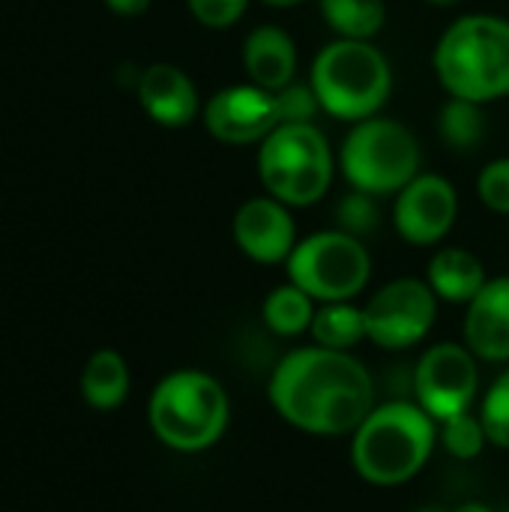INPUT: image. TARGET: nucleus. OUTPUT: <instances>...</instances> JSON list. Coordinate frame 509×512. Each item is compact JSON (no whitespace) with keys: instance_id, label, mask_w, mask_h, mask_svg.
Masks as SVG:
<instances>
[{"instance_id":"aec40b11","label":"nucleus","mask_w":509,"mask_h":512,"mask_svg":"<svg viewBox=\"0 0 509 512\" xmlns=\"http://www.w3.org/2000/svg\"><path fill=\"white\" fill-rule=\"evenodd\" d=\"M315 300L297 288L294 282L288 285H279L273 288L267 297H264V306H261V318L267 324V330H273L276 336H303L309 333L312 327V318H315Z\"/></svg>"},{"instance_id":"7ed1b4c3","label":"nucleus","mask_w":509,"mask_h":512,"mask_svg":"<svg viewBox=\"0 0 509 512\" xmlns=\"http://www.w3.org/2000/svg\"><path fill=\"white\" fill-rule=\"evenodd\" d=\"M432 66L453 99L486 105L509 96V18L462 15L441 33Z\"/></svg>"},{"instance_id":"9d476101","label":"nucleus","mask_w":509,"mask_h":512,"mask_svg":"<svg viewBox=\"0 0 509 512\" xmlns=\"http://www.w3.org/2000/svg\"><path fill=\"white\" fill-rule=\"evenodd\" d=\"M477 390H480V360L468 345L438 342L417 360L414 396L417 405L435 423L471 411Z\"/></svg>"},{"instance_id":"f8f14e48","label":"nucleus","mask_w":509,"mask_h":512,"mask_svg":"<svg viewBox=\"0 0 509 512\" xmlns=\"http://www.w3.org/2000/svg\"><path fill=\"white\" fill-rule=\"evenodd\" d=\"M459 219L456 186L441 174H417L393 204V225L411 246L441 243Z\"/></svg>"},{"instance_id":"0eeeda50","label":"nucleus","mask_w":509,"mask_h":512,"mask_svg":"<svg viewBox=\"0 0 509 512\" xmlns=\"http://www.w3.org/2000/svg\"><path fill=\"white\" fill-rule=\"evenodd\" d=\"M417 135L390 117H369L354 123L339 150V168L351 189L366 195H399L420 174Z\"/></svg>"},{"instance_id":"4be33fe9","label":"nucleus","mask_w":509,"mask_h":512,"mask_svg":"<svg viewBox=\"0 0 509 512\" xmlns=\"http://www.w3.org/2000/svg\"><path fill=\"white\" fill-rule=\"evenodd\" d=\"M441 138L456 147V150H471L474 144H480V138L486 135V114L483 105L468 102V99H453L441 108V120H438Z\"/></svg>"},{"instance_id":"473e14b6","label":"nucleus","mask_w":509,"mask_h":512,"mask_svg":"<svg viewBox=\"0 0 509 512\" xmlns=\"http://www.w3.org/2000/svg\"><path fill=\"white\" fill-rule=\"evenodd\" d=\"M423 512H447V510H423Z\"/></svg>"},{"instance_id":"1a4fd4ad","label":"nucleus","mask_w":509,"mask_h":512,"mask_svg":"<svg viewBox=\"0 0 509 512\" xmlns=\"http://www.w3.org/2000/svg\"><path fill=\"white\" fill-rule=\"evenodd\" d=\"M366 339L381 351H408L420 345L438 321V297L426 279H393L363 306Z\"/></svg>"},{"instance_id":"a878e982","label":"nucleus","mask_w":509,"mask_h":512,"mask_svg":"<svg viewBox=\"0 0 509 512\" xmlns=\"http://www.w3.org/2000/svg\"><path fill=\"white\" fill-rule=\"evenodd\" d=\"M477 195L492 210L509 216V156L492 159L477 177Z\"/></svg>"},{"instance_id":"5701e85b","label":"nucleus","mask_w":509,"mask_h":512,"mask_svg":"<svg viewBox=\"0 0 509 512\" xmlns=\"http://www.w3.org/2000/svg\"><path fill=\"white\" fill-rule=\"evenodd\" d=\"M438 441L453 459H462V462L477 459L483 453V447L489 444L486 429L480 423V414H471V411L438 423Z\"/></svg>"},{"instance_id":"20e7f679","label":"nucleus","mask_w":509,"mask_h":512,"mask_svg":"<svg viewBox=\"0 0 509 512\" xmlns=\"http://www.w3.org/2000/svg\"><path fill=\"white\" fill-rule=\"evenodd\" d=\"M153 435L174 453H204L222 441L231 402L225 387L198 369H177L165 375L147 405Z\"/></svg>"},{"instance_id":"423d86ee","label":"nucleus","mask_w":509,"mask_h":512,"mask_svg":"<svg viewBox=\"0 0 509 512\" xmlns=\"http://www.w3.org/2000/svg\"><path fill=\"white\" fill-rule=\"evenodd\" d=\"M258 180L276 201L294 207L318 204L336 177V156L315 123H279L258 144Z\"/></svg>"},{"instance_id":"2eb2a0df","label":"nucleus","mask_w":509,"mask_h":512,"mask_svg":"<svg viewBox=\"0 0 509 512\" xmlns=\"http://www.w3.org/2000/svg\"><path fill=\"white\" fill-rule=\"evenodd\" d=\"M465 345L486 363L509 360V276H495L468 303Z\"/></svg>"},{"instance_id":"ddd939ff","label":"nucleus","mask_w":509,"mask_h":512,"mask_svg":"<svg viewBox=\"0 0 509 512\" xmlns=\"http://www.w3.org/2000/svg\"><path fill=\"white\" fill-rule=\"evenodd\" d=\"M231 234L237 249L255 264H285L297 246V225L291 207L273 195L249 198L237 207Z\"/></svg>"},{"instance_id":"393cba45","label":"nucleus","mask_w":509,"mask_h":512,"mask_svg":"<svg viewBox=\"0 0 509 512\" xmlns=\"http://www.w3.org/2000/svg\"><path fill=\"white\" fill-rule=\"evenodd\" d=\"M336 219H339V228L354 234V237H363L369 231H375L378 225V207H375V195H366V192H348L339 207H336Z\"/></svg>"},{"instance_id":"bb28decb","label":"nucleus","mask_w":509,"mask_h":512,"mask_svg":"<svg viewBox=\"0 0 509 512\" xmlns=\"http://www.w3.org/2000/svg\"><path fill=\"white\" fill-rule=\"evenodd\" d=\"M192 18L210 30H225V27H234L246 9H249V0H186Z\"/></svg>"},{"instance_id":"f257e3e1","label":"nucleus","mask_w":509,"mask_h":512,"mask_svg":"<svg viewBox=\"0 0 509 512\" xmlns=\"http://www.w3.org/2000/svg\"><path fill=\"white\" fill-rule=\"evenodd\" d=\"M267 396L294 429L321 438L351 435L375 408V381L351 351L297 348L279 360Z\"/></svg>"},{"instance_id":"39448f33","label":"nucleus","mask_w":509,"mask_h":512,"mask_svg":"<svg viewBox=\"0 0 509 512\" xmlns=\"http://www.w3.org/2000/svg\"><path fill=\"white\" fill-rule=\"evenodd\" d=\"M309 84L321 111L360 123L378 117L393 90V69L372 39H333L312 63Z\"/></svg>"},{"instance_id":"7c9ffc66","label":"nucleus","mask_w":509,"mask_h":512,"mask_svg":"<svg viewBox=\"0 0 509 512\" xmlns=\"http://www.w3.org/2000/svg\"><path fill=\"white\" fill-rule=\"evenodd\" d=\"M264 6H273V9H291V6H300L303 0H261Z\"/></svg>"},{"instance_id":"4468645a","label":"nucleus","mask_w":509,"mask_h":512,"mask_svg":"<svg viewBox=\"0 0 509 512\" xmlns=\"http://www.w3.org/2000/svg\"><path fill=\"white\" fill-rule=\"evenodd\" d=\"M138 102L165 129H183L201 111L195 81L174 63H153L138 75Z\"/></svg>"},{"instance_id":"c85d7f7f","label":"nucleus","mask_w":509,"mask_h":512,"mask_svg":"<svg viewBox=\"0 0 509 512\" xmlns=\"http://www.w3.org/2000/svg\"><path fill=\"white\" fill-rule=\"evenodd\" d=\"M150 3H153V0H105V6H108L111 12H117V15H126V18L147 12V9H150Z\"/></svg>"},{"instance_id":"f03ea898","label":"nucleus","mask_w":509,"mask_h":512,"mask_svg":"<svg viewBox=\"0 0 509 512\" xmlns=\"http://www.w3.org/2000/svg\"><path fill=\"white\" fill-rule=\"evenodd\" d=\"M435 441L438 423L417 402L375 405L351 432V468L369 486L393 489L426 468Z\"/></svg>"},{"instance_id":"9b49d317","label":"nucleus","mask_w":509,"mask_h":512,"mask_svg":"<svg viewBox=\"0 0 509 512\" xmlns=\"http://www.w3.org/2000/svg\"><path fill=\"white\" fill-rule=\"evenodd\" d=\"M207 132L228 147L261 144L279 123V102L276 93L258 84H231L216 90L207 105L201 108Z\"/></svg>"},{"instance_id":"cd10ccee","label":"nucleus","mask_w":509,"mask_h":512,"mask_svg":"<svg viewBox=\"0 0 509 512\" xmlns=\"http://www.w3.org/2000/svg\"><path fill=\"white\" fill-rule=\"evenodd\" d=\"M276 102H279L282 123H312L315 111L321 108L312 84H297V81H291L288 87H282L276 93Z\"/></svg>"},{"instance_id":"a211bd4d","label":"nucleus","mask_w":509,"mask_h":512,"mask_svg":"<svg viewBox=\"0 0 509 512\" xmlns=\"http://www.w3.org/2000/svg\"><path fill=\"white\" fill-rule=\"evenodd\" d=\"M81 396L96 411L120 408L126 402V396H129V366H126V360L111 348L96 351L87 360L84 372H81Z\"/></svg>"},{"instance_id":"f3484780","label":"nucleus","mask_w":509,"mask_h":512,"mask_svg":"<svg viewBox=\"0 0 509 512\" xmlns=\"http://www.w3.org/2000/svg\"><path fill=\"white\" fill-rule=\"evenodd\" d=\"M426 282L438 300L453 303V306H468L483 291L489 276H486L483 261L474 252L459 249V246H447V249H438L432 255L429 270H426Z\"/></svg>"},{"instance_id":"412c9836","label":"nucleus","mask_w":509,"mask_h":512,"mask_svg":"<svg viewBox=\"0 0 509 512\" xmlns=\"http://www.w3.org/2000/svg\"><path fill=\"white\" fill-rule=\"evenodd\" d=\"M336 39H372L387 24L384 0H318Z\"/></svg>"},{"instance_id":"6ab92c4d","label":"nucleus","mask_w":509,"mask_h":512,"mask_svg":"<svg viewBox=\"0 0 509 512\" xmlns=\"http://www.w3.org/2000/svg\"><path fill=\"white\" fill-rule=\"evenodd\" d=\"M315 345L333 348V351H351L366 339V312L354 306L351 300L345 303H318L312 327H309Z\"/></svg>"},{"instance_id":"dca6fc26","label":"nucleus","mask_w":509,"mask_h":512,"mask_svg":"<svg viewBox=\"0 0 509 512\" xmlns=\"http://www.w3.org/2000/svg\"><path fill=\"white\" fill-rule=\"evenodd\" d=\"M243 66L252 84L279 93L294 81L297 42L279 24H261L243 42Z\"/></svg>"},{"instance_id":"2f4dec72","label":"nucleus","mask_w":509,"mask_h":512,"mask_svg":"<svg viewBox=\"0 0 509 512\" xmlns=\"http://www.w3.org/2000/svg\"><path fill=\"white\" fill-rule=\"evenodd\" d=\"M426 3H432V6H453V3H459V0H426Z\"/></svg>"},{"instance_id":"b1692460","label":"nucleus","mask_w":509,"mask_h":512,"mask_svg":"<svg viewBox=\"0 0 509 512\" xmlns=\"http://www.w3.org/2000/svg\"><path fill=\"white\" fill-rule=\"evenodd\" d=\"M480 423L492 447L509 450V369L489 384L480 405Z\"/></svg>"},{"instance_id":"c756f323","label":"nucleus","mask_w":509,"mask_h":512,"mask_svg":"<svg viewBox=\"0 0 509 512\" xmlns=\"http://www.w3.org/2000/svg\"><path fill=\"white\" fill-rule=\"evenodd\" d=\"M447 512H495L492 507H486V504H480V501H468V504H459L456 510H447Z\"/></svg>"},{"instance_id":"6e6552de","label":"nucleus","mask_w":509,"mask_h":512,"mask_svg":"<svg viewBox=\"0 0 509 512\" xmlns=\"http://www.w3.org/2000/svg\"><path fill=\"white\" fill-rule=\"evenodd\" d=\"M288 279L303 288L315 303L354 300L372 279V258L360 237L330 228L297 240L285 261Z\"/></svg>"}]
</instances>
